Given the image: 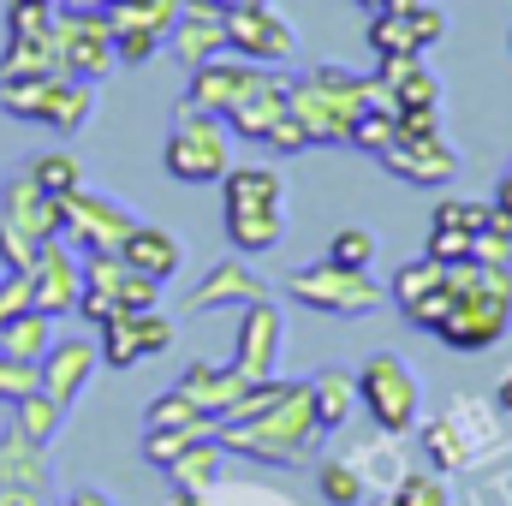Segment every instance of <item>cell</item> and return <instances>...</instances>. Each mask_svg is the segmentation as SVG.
<instances>
[{
	"mask_svg": "<svg viewBox=\"0 0 512 506\" xmlns=\"http://www.w3.org/2000/svg\"><path fill=\"white\" fill-rule=\"evenodd\" d=\"M42 387V370L36 364H12V358H0V405H18L24 393H36Z\"/></svg>",
	"mask_w": 512,
	"mask_h": 506,
	"instance_id": "cell-48",
	"label": "cell"
},
{
	"mask_svg": "<svg viewBox=\"0 0 512 506\" xmlns=\"http://www.w3.org/2000/svg\"><path fill=\"white\" fill-rule=\"evenodd\" d=\"M78 292H84V256L72 251L66 239L42 245L36 268H30V310H42V316L60 322V316L78 310Z\"/></svg>",
	"mask_w": 512,
	"mask_h": 506,
	"instance_id": "cell-18",
	"label": "cell"
},
{
	"mask_svg": "<svg viewBox=\"0 0 512 506\" xmlns=\"http://www.w3.org/2000/svg\"><path fill=\"white\" fill-rule=\"evenodd\" d=\"M179 423H215V417H203L179 387L155 393V399H149V411H143V429H179Z\"/></svg>",
	"mask_w": 512,
	"mask_h": 506,
	"instance_id": "cell-43",
	"label": "cell"
},
{
	"mask_svg": "<svg viewBox=\"0 0 512 506\" xmlns=\"http://www.w3.org/2000/svg\"><path fill=\"white\" fill-rule=\"evenodd\" d=\"M60 239V197H48L24 167L0 185V268L30 274L42 245Z\"/></svg>",
	"mask_w": 512,
	"mask_h": 506,
	"instance_id": "cell-5",
	"label": "cell"
},
{
	"mask_svg": "<svg viewBox=\"0 0 512 506\" xmlns=\"http://www.w3.org/2000/svg\"><path fill=\"white\" fill-rule=\"evenodd\" d=\"M131 227H137V215H131L126 203H114V197H102V191H90V185H78L72 197H60V239L78 256L120 251L131 239Z\"/></svg>",
	"mask_w": 512,
	"mask_h": 506,
	"instance_id": "cell-11",
	"label": "cell"
},
{
	"mask_svg": "<svg viewBox=\"0 0 512 506\" xmlns=\"http://www.w3.org/2000/svg\"><path fill=\"white\" fill-rule=\"evenodd\" d=\"M96 364H102V346H96V340H84V334L54 340V346H48V358L36 364V370H42V393H54L60 405H72V399L90 387Z\"/></svg>",
	"mask_w": 512,
	"mask_h": 506,
	"instance_id": "cell-21",
	"label": "cell"
},
{
	"mask_svg": "<svg viewBox=\"0 0 512 506\" xmlns=\"http://www.w3.org/2000/svg\"><path fill=\"white\" fill-rule=\"evenodd\" d=\"M173 506H209V495H173Z\"/></svg>",
	"mask_w": 512,
	"mask_h": 506,
	"instance_id": "cell-55",
	"label": "cell"
},
{
	"mask_svg": "<svg viewBox=\"0 0 512 506\" xmlns=\"http://www.w3.org/2000/svg\"><path fill=\"white\" fill-rule=\"evenodd\" d=\"M471 262H483V268H512V221L501 215V209H489V221L477 227Z\"/></svg>",
	"mask_w": 512,
	"mask_h": 506,
	"instance_id": "cell-40",
	"label": "cell"
},
{
	"mask_svg": "<svg viewBox=\"0 0 512 506\" xmlns=\"http://www.w3.org/2000/svg\"><path fill=\"white\" fill-rule=\"evenodd\" d=\"M310 405H316L322 435H328V429H346L352 411H358V370H340V364L316 370V376H310Z\"/></svg>",
	"mask_w": 512,
	"mask_h": 506,
	"instance_id": "cell-27",
	"label": "cell"
},
{
	"mask_svg": "<svg viewBox=\"0 0 512 506\" xmlns=\"http://www.w3.org/2000/svg\"><path fill=\"white\" fill-rule=\"evenodd\" d=\"M173 387H179V393H185L203 417H215V423H221V417L233 411V399H239L251 381L239 376L233 364H185V376L173 381Z\"/></svg>",
	"mask_w": 512,
	"mask_h": 506,
	"instance_id": "cell-25",
	"label": "cell"
},
{
	"mask_svg": "<svg viewBox=\"0 0 512 506\" xmlns=\"http://www.w3.org/2000/svg\"><path fill=\"white\" fill-rule=\"evenodd\" d=\"M36 6H54V0H36Z\"/></svg>",
	"mask_w": 512,
	"mask_h": 506,
	"instance_id": "cell-58",
	"label": "cell"
},
{
	"mask_svg": "<svg viewBox=\"0 0 512 506\" xmlns=\"http://www.w3.org/2000/svg\"><path fill=\"white\" fill-rule=\"evenodd\" d=\"M0 495H48V447L6 423L0 435Z\"/></svg>",
	"mask_w": 512,
	"mask_h": 506,
	"instance_id": "cell-23",
	"label": "cell"
},
{
	"mask_svg": "<svg viewBox=\"0 0 512 506\" xmlns=\"http://www.w3.org/2000/svg\"><path fill=\"white\" fill-rule=\"evenodd\" d=\"M0 506H48V495H0Z\"/></svg>",
	"mask_w": 512,
	"mask_h": 506,
	"instance_id": "cell-54",
	"label": "cell"
},
{
	"mask_svg": "<svg viewBox=\"0 0 512 506\" xmlns=\"http://www.w3.org/2000/svg\"><path fill=\"white\" fill-rule=\"evenodd\" d=\"M102 364H114V370H131V364H143V358H161V352H173V322L161 316V310H120L114 322H102Z\"/></svg>",
	"mask_w": 512,
	"mask_h": 506,
	"instance_id": "cell-17",
	"label": "cell"
},
{
	"mask_svg": "<svg viewBox=\"0 0 512 506\" xmlns=\"http://www.w3.org/2000/svg\"><path fill=\"white\" fill-rule=\"evenodd\" d=\"M370 54L393 60V54H423L411 12H370Z\"/></svg>",
	"mask_w": 512,
	"mask_h": 506,
	"instance_id": "cell-35",
	"label": "cell"
},
{
	"mask_svg": "<svg viewBox=\"0 0 512 506\" xmlns=\"http://www.w3.org/2000/svg\"><path fill=\"white\" fill-rule=\"evenodd\" d=\"M203 435H215V423H179V429H143V459L155 465V471H167L191 441H203Z\"/></svg>",
	"mask_w": 512,
	"mask_h": 506,
	"instance_id": "cell-37",
	"label": "cell"
},
{
	"mask_svg": "<svg viewBox=\"0 0 512 506\" xmlns=\"http://www.w3.org/2000/svg\"><path fill=\"white\" fill-rule=\"evenodd\" d=\"M316 489H322V501L328 506H364V477H358L352 459H322Z\"/></svg>",
	"mask_w": 512,
	"mask_h": 506,
	"instance_id": "cell-39",
	"label": "cell"
},
{
	"mask_svg": "<svg viewBox=\"0 0 512 506\" xmlns=\"http://www.w3.org/2000/svg\"><path fill=\"white\" fill-rule=\"evenodd\" d=\"M215 6H274V0H215Z\"/></svg>",
	"mask_w": 512,
	"mask_h": 506,
	"instance_id": "cell-56",
	"label": "cell"
},
{
	"mask_svg": "<svg viewBox=\"0 0 512 506\" xmlns=\"http://www.w3.org/2000/svg\"><path fill=\"white\" fill-rule=\"evenodd\" d=\"M393 495H399L405 506H447V477L417 465V471H405V477L393 483Z\"/></svg>",
	"mask_w": 512,
	"mask_h": 506,
	"instance_id": "cell-45",
	"label": "cell"
},
{
	"mask_svg": "<svg viewBox=\"0 0 512 506\" xmlns=\"http://www.w3.org/2000/svg\"><path fill=\"white\" fill-rule=\"evenodd\" d=\"M36 36H54V6L6 0V42H36Z\"/></svg>",
	"mask_w": 512,
	"mask_h": 506,
	"instance_id": "cell-42",
	"label": "cell"
},
{
	"mask_svg": "<svg viewBox=\"0 0 512 506\" xmlns=\"http://www.w3.org/2000/svg\"><path fill=\"white\" fill-rule=\"evenodd\" d=\"M328 262H340V268H376V233L370 227H340L334 239H328Z\"/></svg>",
	"mask_w": 512,
	"mask_h": 506,
	"instance_id": "cell-44",
	"label": "cell"
},
{
	"mask_svg": "<svg viewBox=\"0 0 512 506\" xmlns=\"http://www.w3.org/2000/svg\"><path fill=\"white\" fill-rule=\"evenodd\" d=\"M387 298H393V304H399V316H405L411 328H423V334H435V322L453 310V286H447V268H441V262H429V256H411V262L393 274Z\"/></svg>",
	"mask_w": 512,
	"mask_h": 506,
	"instance_id": "cell-16",
	"label": "cell"
},
{
	"mask_svg": "<svg viewBox=\"0 0 512 506\" xmlns=\"http://www.w3.org/2000/svg\"><path fill=\"white\" fill-rule=\"evenodd\" d=\"M54 84H60V78H0V108H6L12 120H36V126H42Z\"/></svg>",
	"mask_w": 512,
	"mask_h": 506,
	"instance_id": "cell-36",
	"label": "cell"
},
{
	"mask_svg": "<svg viewBox=\"0 0 512 506\" xmlns=\"http://www.w3.org/2000/svg\"><path fill=\"white\" fill-rule=\"evenodd\" d=\"M179 6H185V0H108L102 12H108L114 36H155V42H167Z\"/></svg>",
	"mask_w": 512,
	"mask_h": 506,
	"instance_id": "cell-28",
	"label": "cell"
},
{
	"mask_svg": "<svg viewBox=\"0 0 512 506\" xmlns=\"http://www.w3.org/2000/svg\"><path fill=\"white\" fill-rule=\"evenodd\" d=\"M286 84L292 78H280L274 66L262 72V84H256L251 96L227 114V131L233 137H245V143H262V149H274V155H304L310 149V137L304 126L292 120V108H286Z\"/></svg>",
	"mask_w": 512,
	"mask_h": 506,
	"instance_id": "cell-10",
	"label": "cell"
},
{
	"mask_svg": "<svg viewBox=\"0 0 512 506\" xmlns=\"http://www.w3.org/2000/svg\"><path fill=\"white\" fill-rule=\"evenodd\" d=\"M286 292L304 304V310H316V316H370L376 304H382V286L364 274V268H340V262H304V268H292L286 274Z\"/></svg>",
	"mask_w": 512,
	"mask_h": 506,
	"instance_id": "cell-9",
	"label": "cell"
},
{
	"mask_svg": "<svg viewBox=\"0 0 512 506\" xmlns=\"http://www.w3.org/2000/svg\"><path fill=\"white\" fill-rule=\"evenodd\" d=\"M507 42H512V36H507Z\"/></svg>",
	"mask_w": 512,
	"mask_h": 506,
	"instance_id": "cell-60",
	"label": "cell"
},
{
	"mask_svg": "<svg viewBox=\"0 0 512 506\" xmlns=\"http://www.w3.org/2000/svg\"><path fill=\"white\" fill-rule=\"evenodd\" d=\"M471 239H477V233H465V227H429L423 256H429V262H441V268H453V262H471Z\"/></svg>",
	"mask_w": 512,
	"mask_h": 506,
	"instance_id": "cell-46",
	"label": "cell"
},
{
	"mask_svg": "<svg viewBox=\"0 0 512 506\" xmlns=\"http://www.w3.org/2000/svg\"><path fill=\"white\" fill-rule=\"evenodd\" d=\"M453 310L435 322V340L447 352H489L512 328V268H483V262H453L447 268Z\"/></svg>",
	"mask_w": 512,
	"mask_h": 506,
	"instance_id": "cell-2",
	"label": "cell"
},
{
	"mask_svg": "<svg viewBox=\"0 0 512 506\" xmlns=\"http://www.w3.org/2000/svg\"><path fill=\"white\" fill-rule=\"evenodd\" d=\"M221 221H227V245L239 256H262L280 245L286 233V179L268 161H239L221 179Z\"/></svg>",
	"mask_w": 512,
	"mask_h": 506,
	"instance_id": "cell-3",
	"label": "cell"
},
{
	"mask_svg": "<svg viewBox=\"0 0 512 506\" xmlns=\"http://www.w3.org/2000/svg\"><path fill=\"white\" fill-rule=\"evenodd\" d=\"M54 48H60V66L66 78H90L102 84L120 60H114V24L102 6L90 12H54Z\"/></svg>",
	"mask_w": 512,
	"mask_h": 506,
	"instance_id": "cell-12",
	"label": "cell"
},
{
	"mask_svg": "<svg viewBox=\"0 0 512 506\" xmlns=\"http://www.w3.org/2000/svg\"><path fill=\"white\" fill-rule=\"evenodd\" d=\"M227 447H221V435H203V441H191L173 465H167V477H173V489L179 495H215L221 489V477H227Z\"/></svg>",
	"mask_w": 512,
	"mask_h": 506,
	"instance_id": "cell-26",
	"label": "cell"
},
{
	"mask_svg": "<svg viewBox=\"0 0 512 506\" xmlns=\"http://www.w3.org/2000/svg\"><path fill=\"white\" fill-rule=\"evenodd\" d=\"M382 167L405 185H429L441 191L447 179H459V149L447 143L441 114H399V137L382 155Z\"/></svg>",
	"mask_w": 512,
	"mask_h": 506,
	"instance_id": "cell-8",
	"label": "cell"
},
{
	"mask_svg": "<svg viewBox=\"0 0 512 506\" xmlns=\"http://www.w3.org/2000/svg\"><path fill=\"white\" fill-rule=\"evenodd\" d=\"M167 48H173L179 66H191V72L209 66V60H221V54H227V6H215V0H185L179 18H173Z\"/></svg>",
	"mask_w": 512,
	"mask_h": 506,
	"instance_id": "cell-19",
	"label": "cell"
},
{
	"mask_svg": "<svg viewBox=\"0 0 512 506\" xmlns=\"http://www.w3.org/2000/svg\"><path fill=\"white\" fill-rule=\"evenodd\" d=\"M286 108H292V120L304 126L310 149H316V143H352L358 114H364V108H393V96H387L376 78L322 60L316 72H304V78L286 84ZM393 114H399V108H393Z\"/></svg>",
	"mask_w": 512,
	"mask_h": 506,
	"instance_id": "cell-1",
	"label": "cell"
},
{
	"mask_svg": "<svg viewBox=\"0 0 512 506\" xmlns=\"http://www.w3.org/2000/svg\"><path fill=\"white\" fill-rule=\"evenodd\" d=\"M227 54L256 60V66H280L298 54V30L274 6H227Z\"/></svg>",
	"mask_w": 512,
	"mask_h": 506,
	"instance_id": "cell-15",
	"label": "cell"
},
{
	"mask_svg": "<svg viewBox=\"0 0 512 506\" xmlns=\"http://www.w3.org/2000/svg\"><path fill=\"white\" fill-rule=\"evenodd\" d=\"M280 352H286V322L274 310V298H256L245 310H233V370L245 381L280 376Z\"/></svg>",
	"mask_w": 512,
	"mask_h": 506,
	"instance_id": "cell-13",
	"label": "cell"
},
{
	"mask_svg": "<svg viewBox=\"0 0 512 506\" xmlns=\"http://www.w3.org/2000/svg\"><path fill=\"white\" fill-rule=\"evenodd\" d=\"M60 506H114V501H108L102 489H72V495H66Z\"/></svg>",
	"mask_w": 512,
	"mask_h": 506,
	"instance_id": "cell-51",
	"label": "cell"
},
{
	"mask_svg": "<svg viewBox=\"0 0 512 506\" xmlns=\"http://www.w3.org/2000/svg\"><path fill=\"white\" fill-rule=\"evenodd\" d=\"M495 405H501V417H512V376H501V387H495Z\"/></svg>",
	"mask_w": 512,
	"mask_h": 506,
	"instance_id": "cell-53",
	"label": "cell"
},
{
	"mask_svg": "<svg viewBox=\"0 0 512 506\" xmlns=\"http://www.w3.org/2000/svg\"><path fill=\"white\" fill-rule=\"evenodd\" d=\"M286 387H292V381H280V376H268V381H251V387H245V393L233 399V411H227V417H221L215 429H239V423H256L262 411H274V405L286 399Z\"/></svg>",
	"mask_w": 512,
	"mask_h": 506,
	"instance_id": "cell-38",
	"label": "cell"
},
{
	"mask_svg": "<svg viewBox=\"0 0 512 506\" xmlns=\"http://www.w3.org/2000/svg\"><path fill=\"white\" fill-rule=\"evenodd\" d=\"M393 137H399V114L393 108H364L358 126H352V149H364V155L382 161L387 149H393Z\"/></svg>",
	"mask_w": 512,
	"mask_h": 506,
	"instance_id": "cell-41",
	"label": "cell"
},
{
	"mask_svg": "<svg viewBox=\"0 0 512 506\" xmlns=\"http://www.w3.org/2000/svg\"><path fill=\"white\" fill-rule=\"evenodd\" d=\"M382 506H405V501H399V495H387V501H382Z\"/></svg>",
	"mask_w": 512,
	"mask_h": 506,
	"instance_id": "cell-57",
	"label": "cell"
},
{
	"mask_svg": "<svg viewBox=\"0 0 512 506\" xmlns=\"http://www.w3.org/2000/svg\"><path fill=\"white\" fill-rule=\"evenodd\" d=\"M24 173H30L48 197H72V191L84 185V161H78L72 149H42V155L24 161Z\"/></svg>",
	"mask_w": 512,
	"mask_h": 506,
	"instance_id": "cell-32",
	"label": "cell"
},
{
	"mask_svg": "<svg viewBox=\"0 0 512 506\" xmlns=\"http://www.w3.org/2000/svg\"><path fill=\"white\" fill-rule=\"evenodd\" d=\"M489 203H495V209H501V215L512 221V167L501 173V185H495V197H489Z\"/></svg>",
	"mask_w": 512,
	"mask_h": 506,
	"instance_id": "cell-50",
	"label": "cell"
},
{
	"mask_svg": "<svg viewBox=\"0 0 512 506\" xmlns=\"http://www.w3.org/2000/svg\"><path fill=\"white\" fill-rule=\"evenodd\" d=\"M60 423H66V405H60L54 393H42V387H36V393H24V399L12 405V429H18V435H30V441H42V447L60 435Z\"/></svg>",
	"mask_w": 512,
	"mask_h": 506,
	"instance_id": "cell-33",
	"label": "cell"
},
{
	"mask_svg": "<svg viewBox=\"0 0 512 506\" xmlns=\"http://www.w3.org/2000/svg\"><path fill=\"white\" fill-rule=\"evenodd\" d=\"M161 167L179 185H221L227 167H233V131H227V120L173 108V131L161 143Z\"/></svg>",
	"mask_w": 512,
	"mask_h": 506,
	"instance_id": "cell-6",
	"label": "cell"
},
{
	"mask_svg": "<svg viewBox=\"0 0 512 506\" xmlns=\"http://www.w3.org/2000/svg\"><path fill=\"white\" fill-rule=\"evenodd\" d=\"M376 84L393 96L399 114H441V78L423 66V54H393L376 60Z\"/></svg>",
	"mask_w": 512,
	"mask_h": 506,
	"instance_id": "cell-22",
	"label": "cell"
},
{
	"mask_svg": "<svg viewBox=\"0 0 512 506\" xmlns=\"http://www.w3.org/2000/svg\"><path fill=\"white\" fill-rule=\"evenodd\" d=\"M90 114H96V84H90V78H60V84H54V96H48L42 126L72 137V131L90 126Z\"/></svg>",
	"mask_w": 512,
	"mask_h": 506,
	"instance_id": "cell-30",
	"label": "cell"
},
{
	"mask_svg": "<svg viewBox=\"0 0 512 506\" xmlns=\"http://www.w3.org/2000/svg\"><path fill=\"white\" fill-rule=\"evenodd\" d=\"M54 340H60L54 316H42V310H24V316L0 322V358H12V364H42Z\"/></svg>",
	"mask_w": 512,
	"mask_h": 506,
	"instance_id": "cell-29",
	"label": "cell"
},
{
	"mask_svg": "<svg viewBox=\"0 0 512 506\" xmlns=\"http://www.w3.org/2000/svg\"><path fill=\"white\" fill-rule=\"evenodd\" d=\"M423 459H429V471H441V477L471 465V447H465V435H459L453 417H429V423H423Z\"/></svg>",
	"mask_w": 512,
	"mask_h": 506,
	"instance_id": "cell-34",
	"label": "cell"
},
{
	"mask_svg": "<svg viewBox=\"0 0 512 506\" xmlns=\"http://www.w3.org/2000/svg\"><path fill=\"white\" fill-rule=\"evenodd\" d=\"M24 310H30V274H6L0 268V322H12Z\"/></svg>",
	"mask_w": 512,
	"mask_h": 506,
	"instance_id": "cell-49",
	"label": "cell"
},
{
	"mask_svg": "<svg viewBox=\"0 0 512 506\" xmlns=\"http://www.w3.org/2000/svg\"><path fill=\"white\" fill-rule=\"evenodd\" d=\"M256 298H268V286H262V274H256L245 256H227V262H215L197 286H191V298H185V310H245Z\"/></svg>",
	"mask_w": 512,
	"mask_h": 506,
	"instance_id": "cell-20",
	"label": "cell"
},
{
	"mask_svg": "<svg viewBox=\"0 0 512 506\" xmlns=\"http://www.w3.org/2000/svg\"><path fill=\"white\" fill-rule=\"evenodd\" d=\"M221 447L233 459H256V465H304L322 441V423H316V405H310V381H292L286 399L274 411H262L256 423H239V429H215Z\"/></svg>",
	"mask_w": 512,
	"mask_h": 506,
	"instance_id": "cell-4",
	"label": "cell"
},
{
	"mask_svg": "<svg viewBox=\"0 0 512 506\" xmlns=\"http://www.w3.org/2000/svg\"><path fill=\"white\" fill-rule=\"evenodd\" d=\"M120 262H126L131 274H149V280H173L179 268H185V245L167 233V227H149V221H137L131 227V239L120 245Z\"/></svg>",
	"mask_w": 512,
	"mask_h": 506,
	"instance_id": "cell-24",
	"label": "cell"
},
{
	"mask_svg": "<svg viewBox=\"0 0 512 506\" xmlns=\"http://www.w3.org/2000/svg\"><path fill=\"white\" fill-rule=\"evenodd\" d=\"M358 411H370V423L382 435H405L423 423V381L399 352H370L358 364Z\"/></svg>",
	"mask_w": 512,
	"mask_h": 506,
	"instance_id": "cell-7",
	"label": "cell"
},
{
	"mask_svg": "<svg viewBox=\"0 0 512 506\" xmlns=\"http://www.w3.org/2000/svg\"><path fill=\"white\" fill-rule=\"evenodd\" d=\"M262 72H268V66H256V60H239V54H221V60H209V66H197V72H191V84H185L179 108L227 120V114H233V108H239V102L251 96L256 84H262Z\"/></svg>",
	"mask_w": 512,
	"mask_h": 506,
	"instance_id": "cell-14",
	"label": "cell"
},
{
	"mask_svg": "<svg viewBox=\"0 0 512 506\" xmlns=\"http://www.w3.org/2000/svg\"><path fill=\"white\" fill-rule=\"evenodd\" d=\"M0 78H66L54 36H36V42H6V48H0Z\"/></svg>",
	"mask_w": 512,
	"mask_h": 506,
	"instance_id": "cell-31",
	"label": "cell"
},
{
	"mask_svg": "<svg viewBox=\"0 0 512 506\" xmlns=\"http://www.w3.org/2000/svg\"><path fill=\"white\" fill-rule=\"evenodd\" d=\"M489 209H495V203H471V197H441V203H435V215H429V227H465V233H477V227L489 221Z\"/></svg>",
	"mask_w": 512,
	"mask_h": 506,
	"instance_id": "cell-47",
	"label": "cell"
},
{
	"mask_svg": "<svg viewBox=\"0 0 512 506\" xmlns=\"http://www.w3.org/2000/svg\"><path fill=\"white\" fill-rule=\"evenodd\" d=\"M358 6H364V12H411L417 0H358Z\"/></svg>",
	"mask_w": 512,
	"mask_h": 506,
	"instance_id": "cell-52",
	"label": "cell"
},
{
	"mask_svg": "<svg viewBox=\"0 0 512 506\" xmlns=\"http://www.w3.org/2000/svg\"><path fill=\"white\" fill-rule=\"evenodd\" d=\"M102 6H108V0H102Z\"/></svg>",
	"mask_w": 512,
	"mask_h": 506,
	"instance_id": "cell-59",
	"label": "cell"
}]
</instances>
